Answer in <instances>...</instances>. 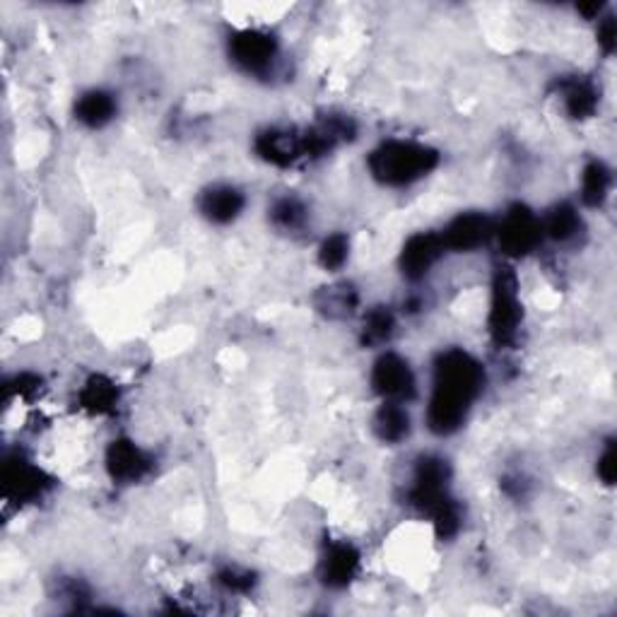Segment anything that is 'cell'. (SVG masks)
Returning a JSON list of instances; mask_svg holds the SVG:
<instances>
[{
  "label": "cell",
  "instance_id": "11",
  "mask_svg": "<svg viewBox=\"0 0 617 617\" xmlns=\"http://www.w3.org/2000/svg\"><path fill=\"white\" fill-rule=\"evenodd\" d=\"M362 567L360 550L347 540H333L319 562V579L331 591H343L358 579Z\"/></svg>",
  "mask_w": 617,
  "mask_h": 617
},
{
  "label": "cell",
  "instance_id": "24",
  "mask_svg": "<svg viewBox=\"0 0 617 617\" xmlns=\"http://www.w3.org/2000/svg\"><path fill=\"white\" fill-rule=\"evenodd\" d=\"M217 584L223 586L225 591L229 594H252L254 586H256V579L248 569H242V567H225L217 571Z\"/></svg>",
  "mask_w": 617,
  "mask_h": 617
},
{
  "label": "cell",
  "instance_id": "7",
  "mask_svg": "<svg viewBox=\"0 0 617 617\" xmlns=\"http://www.w3.org/2000/svg\"><path fill=\"white\" fill-rule=\"evenodd\" d=\"M370 384L381 401L410 403L418 395V376L399 352H381L372 364Z\"/></svg>",
  "mask_w": 617,
  "mask_h": 617
},
{
  "label": "cell",
  "instance_id": "6",
  "mask_svg": "<svg viewBox=\"0 0 617 617\" xmlns=\"http://www.w3.org/2000/svg\"><path fill=\"white\" fill-rule=\"evenodd\" d=\"M494 239L499 248H502V254L509 258H523L533 254L542 239H546L540 215L526 208L523 203L511 205L502 217L494 219Z\"/></svg>",
  "mask_w": 617,
  "mask_h": 617
},
{
  "label": "cell",
  "instance_id": "5",
  "mask_svg": "<svg viewBox=\"0 0 617 617\" xmlns=\"http://www.w3.org/2000/svg\"><path fill=\"white\" fill-rule=\"evenodd\" d=\"M229 61L252 78H271L281 61V43L266 29H239L229 37Z\"/></svg>",
  "mask_w": 617,
  "mask_h": 617
},
{
  "label": "cell",
  "instance_id": "20",
  "mask_svg": "<svg viewBox=\"0 0 617 617\" xmlns=\"http://www.w3.org/2000/svg\"><path fill=\"white\" fill-rule=\"evenodd\" d=\"M395 314L389 306H372L364 314L362 329H360V343L364 347H384L393 333H395Z\"/></svg>",
  "mask_w": 617,
  "mask_h": 617
},
{
  "label": "cell",
  "instance_id": "16",
  "mask_svg": "<svg viewBox=\"0 0 617 617\" xmlns=\"http://www.w3.org/2000/svg\"><path fill=\"white\" fill-rule=\"evenodd\" d=\"M116 111H119V101L109 92V90H87L76 99V107H72V114H76V121L82 124L85 128L99 130L107 124L114 121Z\"/></svg>",
  "mask_w": 617,
  "mask_h": 617
},
{
  "label": "cell",
  "instance_id": "10",
  "mask_svg": "<svg viewBox=\"0 0 617 617\" xmlns=\"http://www.w3.org/2000/svg\"><path fill=\"white\" fill-rule=\"evenodd\" d=\"M439 234H442L447 252L470 254L478 252V248L488 244L490 239H494V219L488 213L468 210L453 217L444 227V232Z\"/></svg>",
  "mask_w": 617,
  "mask_h": 617
},
{
  "label": "cell",
  "instance_id": "8",
  "mask_svg": "<svg viewBox=\"0 0 617 617\" xmlns=\"http://www.w3.org/2000/svg\"><path fill=\"white\" fill-rule=\"evenodd\" d=\"M51 488L49 476L43 473L39 466H35L22 453H12L6 457L3 463V492L6 499L18 505L37 502Z\"/></svg>",
  "mask_w": 617,
  "mask_h": 617
},
{
  "label": "cell",
  "instance_id": "18",
  "mask_svg": "<svg viewBox=\"0 0 617 617\" xmlns=\"http://www.w3.org/2000/svg\"><path fill=\"white\" fill-rule=\"evenodd\" d=\"M80 408L87 410L90 415H109L119 405L121 395L114 381L105 374H92L82 384L80 391Z\"/></svg>",
  "mask_w": 617,
  "mask_h": 617
},
{
  "label": "cell",
  "instance_id": "2",
  "mask_svg": "<svg viewBox=\"0 0 617 617\" xmlns=\"http://www.w3.org/2000/svg\"><path fill=\"white\" fill-rule=\"evenodd\" d=\"M439 161H442V155L432 145L405 138H389L379 143L370 157H366V169H370L372 179L381 186L405 188L422 182L424 176H430L439 167Z\"/></svg>",
  "mask_w": 617,
  "mask_h": 617
},
{
  "label": "cell",
  "instance_id": "21",
  "mask_svg": "<svg viewBox=\"0 0 617 617\" xmlns=\"http://www.w3.org/2000/svg\"><path fill=\"white\" fill-rule=\"evenodd\" d=\"M358 292L352 285L343 283V285H333V287H323V292L316 300V306L321 308L323 314L331 319H345L358 308Z\"/></svg>",
  "mask_w": 617,
  "mask_h": 617
},
{
  "label": "cell",
  "instance_id": "12",
  "mask_svg": "<svg viewBox=\"0 0 617 617\" xmlns=\"http://www.w3.org/2000/svg\"><path fill=\"white\" fill-rule=\"evenodd\" d=\"M107 473L114 482L119 484H134L140 482L153 470L150 453L140 449L134 439H114L107 449Z\"/></svg>",
  "mask_w": 617,
  "mask_h": 617
},
{
  "label": "cell",
  "instance_id": "4",
  "mask_svg": "<svg viewBox=\"0 0 617 617\" xmlns=\"http://www.w3.org/2000/svg\"><path fill=\"white\" fill-rule=\"evenodd\" d=\"M451 466L447 459L437 457V453H424L415 461L413 478H410L408 488V505L418 509L424 517L447 505L451 499Z\"/></svg>",
  "mask_w": 617,
  "mask_h": 617
},
{
  "label": "cell",
  "instance_id": "23",
  "mask_svg": "<svg viewBox=\"0 0 617 617\" xmlns=\"http://www.w3.org/2000/svg\"><path fill=\"white\" fill-rule=\"evenodd\" d=\"M350 258V237L343 232H333L319 246V263L323 271L337 273L343 271V266Z\"/></svg>",
  "mask_w": 617,
  "mask_h": 617
},
{
  "label": "cell",
  "instance_id": "9",
  "mask_svg": "<svg viewBox=\"0 0 617 617\" xmlns=\"http://www.w3.org/2000/svg\"><path fill=\"white\" fill-rule=\"evenodd\" d=\"M447 254V246L442 242L439 232H418L413 237H408L403 248L399 266L405 281L420 283L430 275V271L437 266L442 256Z\"/></svg>",
  "mask_w": 617,
  "mask_h": 617
},
{
  "label": "cell",
  "instance_id": "1",
  "mask_svg": "<svg viewBox=\"0 0 617 617\" xmlns=\"http://www.w3.org/2000/svg\"><path fill=\"white\" fill-rule=\"evenodd\" d=\"M488 386V372L478 358L461 347L439 352L424 422L437 437L457 434Z\"/></svg>",
  "mask_w": 617,
  "mask_h": 617
},
{
  "label": "cell",
  "instance_id": "14",
  "mask_svg": "<svg viewBox=\"0 0 617 617\" xmlns=\"http://www.w3.org/2000/svg\"><path fill=\"white\" fill-rule=\"evenodd\" d=\"M555 92L562 101V109L575 121H589L596 116L600 105V92L596 85L586 78H560L555 85Z\"/></svg>",
  "mask_w": 617,
  "mask_h": 617
},
{
  "label": "cell",
  "instance_id": "26",
  "mask_svg": "<svg viewBox=\"0 0 617 617\" xmlns=\"http://www.w3.org/2000/svg\"><path fill=\"white\" fill-rule=\"evenodd\" d=\"M615 37H617V27H615V18L613 14H600L598 20V47L604 49V53H613L615 51Z\"/></svg>",
  "mask_w": 617,
  "mask_h": 617
},
{
  "label": "cell",
  "instance_id": "25",
  "mask_svg": "<svg viewBox=\"0 0 617 617\" xmlns=\"http://www.w3.org/2000/svg\"><path fill=\"white\" fill-rule=\"evenodd\" d=\"M596 473L600 478V482L604 484H615V478H617V459H615V444L608 442L604 453L598 457V466H596Z\"/></svg>",
  "mask_w": 617,
  "mask_h": 617
},
{
  "label": "cell",
  "instance_id": "22",
  "mask_svg": "<svg viewBox=\"0 0 617 617\" xmlns=\"http://www.w3.org/2000/svg\"><path fill=\"white\" fill-rule=\"evenodd\" d=\"M268 219L273 223V227L292 234V232H300V229L306 225L308 210H306V205H304L300 198H295V196H285V198H277V200L271 205Z\"/></svg>",
  "mask_w": 617,
  "mask_h": 617
},
{
  "label": "cell",
  "instance_id": "15",
  "mask_svg": "<svg viewBox=\"0 0 617 617\" xmlns=\"http://www.w3.org/2000/svg\"><path fill=\"white\" fill-rule=\"evenodd\" d=\"M372 432L381 444H403L405 439L413 432V420L405 403H393V401H381L376 413L372 418Z\"/></svg>",
  "mask_w": 617,
  "mask_h": 617
},
{
  "label": "cell",
  "instance_id": "19",
  "mask_svg": "<svg viewBox=\"0 0 617 617\" xmlns=\"http://www.w3.org/2000/svg\"><path fill=\"white\" fill-rule=\"evenodd\" d=\"M613 188V172L600 159L586 161L581 169V203L586 208H604V203L610 196Z\"/></svg>",
  "mask_w": 617,
  "mask_h": 617
},
{
  "label": "cell",
  "instance_id": "17",
  "mask_svg": "<svg viewBox=\"0 0 617 617\" xmlns=\"http://www.w3.org/2000/svg\"><path fill=\"white\" fill-rule=\"evenodd\" d=\"M540 225L546 239H552L555 244H571L577 242L579 234L584 232V217L577 205L557 203L540 217Z\"/></svg>",
  "mask_w": 617,
  "mask_h": 617
},
{
  "label": "cell",
  "instance_id": "3",
  "mask_svg": "<svg viewBox=\"0 0 617 617\" xmlns=\"http://www.w3.org/2000/svg\"><path fill=\"white\" fill-rule=\"evenodd\" d=\"M523 323V304L519 295V277L509 266H499L492 277V297L488 331L497 347H509L519 341Z\"/></svg>",
  "mask_w": 617,
  "mask_h": 617
},
{
  "label": "cell",
  "instance_id": "13",
  "mask_svg": "<svg viewBox=\"0 0 617 617\" xmlns=\"http://www.w3.org/2000/svg\"><path fill=\"white\" fill-rule=\"evenodd\" d=\"M246 208V196L232 184H213L200 190L198 213L210 225H232Z\"/></svg>",
  "mask_w": 617,
  "mask_h": 617
}]
</instances>
